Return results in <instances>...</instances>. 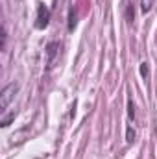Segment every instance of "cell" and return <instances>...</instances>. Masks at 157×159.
Segmentation results:
<instances>
[{"mask_svg": "<svg viewBox=\"0 0 157 159\" xmlns=\"http://www.w3.org/2000/svg\"><path fill=\"white\" fill-rule=\"evenodd\" d=\"M17 89H19L17 83H9V85H6V87L2 89V94H0V111H2V113L7 109V106H9V102L13 100Z\"/></svg>", "mask_w": 157, "mask_h": 159, "instance_id": "6da1fadb", "label": "cell"}, {"mask_svg": "<svg viewBox=\"0 0 157 159\" xmlns=\"http://www.w3.org/2000/svg\"><path fill=\"white\" fill-rule=\"evenodd\" d=\"M50 22V9L44 6V4H39L37 7V19H35V28L37 30H44Z\"/></svg>", "mask_w": 157, "mask_h": 159, "instance_id": "7a4b0ae2", "label": "cell"}, {"mask_svg": "<svg viewBox=\"0 0 157 159\" xmlns=\"http://www.w3.org/2000/svg\"><path fill=\"white\" fill-rule=\"evenodd\" d=\"M57 50H59V43H48L46 44V54H48V67H52L54 65V59H56V54H57Z\"/></svg>", "mask_w": 157, "mask_h": 159, "instance_id": "3957f363", "label": "cell"}, {"mask_svg": "<svg viewBox=\"0 0 157 159\" xmlns=\"http://www.w3.org/2000/svg\"><path fill=\"white\" fill-rule=\"evenodd\" d=\"M133 17H135V13H133V4L128 2V4H126V20H128V24L133 22Z\"/></svg>", "mask_w": 157, "mask_h": 159, "instance_id": "277c9868", "label": "cell"}, {"mask_svg": "<svg viewBox=\"0 0 157 159\" xmlns=\"http://www.w3.org/2000/svg\"><path fill=\"white\" fill-rule=\"evenodd\" d=\"M135 137H137V135H135V129H133L131 126H128V128H126V143L131 144V143L135 141Z\"/></svg>", "mask_w": 157, "mask_h": 159, "instance_id": "5b68a950", "label": "cell"}, {"mask_svg": "<svg viewBox=\"0 0 157 159\" xmlns=\"http://www.w3.org/2000/svg\"><path fill=\"white\" fill-rule=\"evenodd\" d=\"M154 2H155V0H141V9H142V13H148V11L154 7Z\"/></svg>", "mask_w": 157, "mask_h": 159, "instance_id": "8992f818", "label": "cell"}, {"mask_svg": "<svg viewBox=\"0 0 157 159\" xmlns=\"http://www.w3.org/2000/svg\"><path fill=\"white\" fill-rule=\"evenodd\" d=\"M76 28V13L74 9H70V15H69V32H74Z\"/></svg>", "mask_w": 157, "mask_h": 159, "instance_id": "52a82bcc", "label": "cell"}, {"mask_svg": "<svg viewBox=\"0 0 157 159\" xmlns=\"http://www.w3.org/2000/svg\"><path fill=\"white\" fill-rule=\"evenodd\" d=\"M128 115H129L131 120H135V106H133V100L131 98L128 100Z\"/></svg>", "mask_w": 157, "mask_h": 159, "instance_id": "ba28073f", "label": "cell"}, {"mask_svg": "<svg viewBox=\"0 0 157 159\" xmlns=\"http://www.w3.org/2000/svg\"><path fill=\"white\" fill-rule=\"evenodd\" d=\"M13 119H15V113H11L9 117H6V119H4L2 122H0V126H2V128H7V126L11 124V120H13Z\"/></svg>", "mask_w": 157, "mask_h": 159, "instance_id": "9c48e42d", "label": "cell"}, {"mask_svg": "<svg viewBox=\"0 0 157 159\" xmlns=\"http://www.w3.org/2000/svg\"><path fill=\"white\" fill-rule=\"evenodd\" d=\"M141 74H142V78H146V74H148V63L141 65Z\"/></svg>", "mask_w": 157, "mask_h": 159, "instance_id": "30bf717a", "label": "cell"}, {"mask_svg": "<svg viewBox=\"0 0 157 159\" xmlns=\"http://www.w3.org/2000/svg\"><path fill=\"white\" fill-rule=\"evenodd\" d=\"M2 50L6 48V28H2V46H0Z\"/></svg>", "mask_w": 157, "mask_h": 159, "instance_id": "8fae6325", "label": "cell"}]
</instances>
